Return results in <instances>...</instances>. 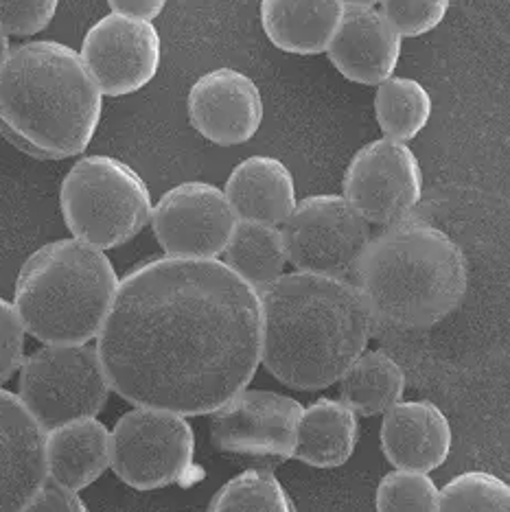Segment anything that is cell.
Masks as SVG:
<instances>
[{"label":"cell","instance_id":"cell-11","mask_svg":"<svg viewBox=\"0 0 510 512\" xmlns=\"http://www.w3.org/2000/svg\"><path fill=\"white\" fill-rule=\"evenodd\" d=\"M154 235L173 259H217L224 254L237 217L224 191L208 182H182L152 208Z\"/></svg>","mask_w":510,"mask_h":512},{"label":"cell","instance_id":"cell-20","mask_svg":"<svg viewBox=\"0 0 510 512\" xmlns=\"http://www.w3.org/2000/svg\"><path fill=\"white\" fill-rule=\"evenodd\" d=\"M342 0H261V25L278 51L327 53L344 16Z\"/></svg>","mask_w":510,"mask_h":512},{"label":"cell","instance_id":"cell-16","mask_svg":"<svg viewBox=\"0 0 510 512\" xmlns=\"http://www.w3.org/2000/svg\"><path fill=\"white\" fill-rule=\"evenodd\" d=\"M403 38L375 7H346L327 55L338 73L362 86H379L394 75Z\"/></svg>","mask_w":510,"mask_h":512},{"label":"cell","instance_id":"cell-13","mask_svg":"<svg viewBox=\"0 0 510 512\" xmlns=\"http://www.w3.org/2000/svg\"><path fill=\"white\" fill-rule=\"evenodd\" d=\"M303 405L287 394L241 390L211 412L213 445L237 456L294 458Z\"/></svg>","mask_w":510,"mask_h":512},{"label":"cell","instance_id":"cell-9","mask_svg":"<svg viewBox=\"0 0 510 512\" xmlns=\"http://www.w3.org/2000/svg\"><path fill=\"white\" fill-rule=\"evenodd\" d=\"M287 263L298 272L346 278L370 241V224L342 195H309L283 221Z\"/></svg>","mask_w":510,"mask_h":512},{"label":"cell","instance_id":"cell-21","mask_svg":"<svg viewBox=\"0 0 510 512\" xmlns=\"http://www.w3.org/2000/svg\"><path fill=\"white\" fill-rule=\"evenodd\" d=\"M359 440L357 414L338 399L303 407L296 429L294 458L318 469H335L351 460Z\"/></svg>","mask_w":510,"mask_h":512},{"label":"cell","instance_id":"cell-8","mask_svg":"<svg viewBox=\"0 0 510 512\" xmlns=\"http://www.w3.org/2000/svg\"><path fill=\"white\" fill-rule=\"evenodd\" d=\"M193 458L195 432L187 416L176 412L136 407L110 432V467L136 491L202 480Z\"/></svg>","mask_w":510,"mask_h":512},{"label":"cell","instance_id":"cell-24","mask_svg":"<svg viewBox=\"0 0 510 512\" xmlns=\"http://www.w3.org/2000/svg\"><path fill=\"white\" fill-rule=\"evenodd\" d=\"M432 97L421 81L388 77L375 92V116L381 132L392 141L408 143L423 132L432 116Z\"/></svg>","mask_w":510,"mask_h":512},{"label":"cell","instance_id":"cell-19","mask_svg":"<svg viewBox=\"0 0 510 512\" xmlns=\"http://www.w3.org/2000/svg\"><path fill=\"white\" fill-rule=\"evenodd\" d=\"M110 467V432L101 421L77 418L46 432V475L71 491L97 482Z\"/></svg>","mask_w":510,"mask_h":512},{"label":"cell","instance_id":"cell-30","mask_svg":"<svg viewBox=\"0 0 510 512\" xmlns=\"http://www.w3.org/2000/svg\"><path fill=\"white\" fill-rule=\"evenodd\" d=\"M25 359V329L11 302L0 298V386L14 377Z\"/></svg>","mask_w":510,"mask_h":512},{"label":"cell","instance_id":"cell-34","mask_svg":"<svg viewBox=\"0 0 510 512\" xmlns=\"http://www.w3.org/2000/svg\"><path fill=\"white\" fill-rule=\"evenodd\" d=\"M344 7H375L379 0H342Z\"/></svg>","mask_w":510,"mask_h":512},{"label":"cell","instance_id":"cell-14","mask_svg":"<svg viewBox=\"0 0 510 512\" xmlns=\"http://www.w3.org/2000/svg\"><path fill=\"white\" fill-rule=\"evenodd\" d=\"M189 121L208 143L235 147L248 143L263 123L259 86L237 68H215L195 81L187 99Z\"/></svg>","mask_w":510,"mask_h":512},{"label":"cell","instance_id":"cell-6","mask_svg":"<svg viewBox=\"0 0 510 512\" xmlns=\"http://www.w3.org/2000/svg\"><path fill=\"white\" fill-rule=\"evenodd\" d=\"M60 206L71 235L103 252L132 241L154 208L147 182L112 156L77 160L62 182Z\"/></svg>","mask_w":510,"mask_h":512},{"label":"cell","instance_id":"cell-32","mask_svg":"<svg viewBox=\"0 0 510 512\" xmlns=\"http://www.w3.org/2000/svg\"><path fill=\"white\" fill-rule=\"evenodd\" d=\"M112 14L152 22L167 7V0H108Z\"/></svg>","mask_w":510,"mask_h":512},{"label":"cell","instance_id":"cell-1","mask_svg":"<svg viewBox=\"0 0 510 512\" xmlns=\"http://www.w3.org/2000/svg\"><path fill=\"white\" fill-rule=\"evenodd\" d=\"M95 348L125 401L211 414L257 375L259 292L224 261L160 256L119 281Z\"/></svg>","mask_w":510,"mask_h":512},{"label":"cell","instance_id":"cell-33","mask_svg":"<svg viewBox=\"0 0 510 512\" xmlns=\"http://www.w3.org/2000/svg\"><path fill=\"white\" fill-rule=\"evenodd\" d=\"M9 51H11V46H9V36H7V33H5L3 29H0V66L5 64Z\"/></svg>","mask_w":510,"mask_h":512},{"label":"cell","instance_id":"cell-25","mask_svg":"<svg viewBox=\"0 0 510 512\" xmlns=\"http://www.w3.org/2000/svg\"><path fill=\"white\" fill-rule=\"evenodd\" d=\"M206 512H296V506L272 471L248 469L219 488Z\"/></svg>","mask_w":510,"mask_h":512},{"label":"cell","instance_id":"cell-27","mask_svg":"<svg viewBox=\"0 0 510 512\" xmlns=\"http://www.w3.org/2000/svg\"><path fill=\"white\" fill-rule=\"evenodd\" d=\"M438 486L423 471H390L377 486V512H436Z\"/></svg>","mask_w":510,"mask_h":512},{"label":"cell","instance_id":"cell-22","mask_svg":"<svg viewBox=\"0 0 510 512\" xmlns=\"http://www.w3.org/2000/svg\"><path fill=\"white\" fill-rule=\"evenodd\" d=\"M403 392L405 372L384 351H364L340 377L342 403L359 416L384 414Z\"/></svg>","mask_w":510,"mask_h":512},{"label":"cell","instance_id":"cell-5","mask_svg":"<svg viewBox=\"0 0 510 512\" xmlns=\"http://www.w3.org/2000/svg\"><path fill=\"white\" fill-rule=\"evenodd\" d=\"M119 281L106 252L75 237L57 239L22 263L11 305L25 333L42 344H90L108 318Z\"/></svg>","mask_w":510,"mask_h":512},{"label":"cell","instance_id":"cell-23","mask_svg":"<svg viewBox=\"0 0 510 512\" xmlns=\"http://www.w3.org/2000/svg\"><path fill=\"white\" fill-rule=\"evenodd\" d=\"M226 265L259 292L285 274L287 250L281 230L259 221H239L224 250Z\"/></svg>","mask_w":510,"mask_h":512},{"label":"cell","instance_id":"cell-10","mask_svg":"<svg viewBox=\"0 0 510 512\" xmlns=\"http://www.w3.org/2000/svg\"><path fill=\"white\" fill-rule=\"evenodd\" d=\"M344 200L368 224L392 226L421 202L423 173L414 151L392 138L364 145L351 158L342 182Z\"/></svg>","mask_w":510,"mask_h":512},{"label":"cell","instance_id":"cell-3","mask_svg":"<svg viewBox=\"0 0 510 512\" xmlns=\"http://www.w3.org/2000/svg\"><path fill=\"white\" fill-rule=\"evenodd\" d=\"M103 95L71 46L36 40L0 66V134L25 154L64 160L95 138Z\"/></svg>","mask_w":510,"mask_h":512},{"label":"cell","instance_id":"cell-31","mask_svg":"<svg viewBox=\"0 0 510 512\" xmlns=\"http://www.w3.org/2000/svg\"><path fill=\"white\" fill-rule=\"evenodd\" d=\"M25 512H90L84 504V499L77 495V491L64 488L60 484L46 482L38 497L33 499Z\"/></svg>","mask_w":510,"mask_h":512},{"label":"cell","instance_id":"cell-4","mask_svg":"<svg viewBox=\"0 0 510 512\" xmlns=\"http://www.w3.org/2000/svg\"><path fill=\"white\" fill-rule=\"evenodd\" d=\"M353 274L373 320L397 329L434 327L458 309L469 285L458 243L410 217L370 237Z\"/></svg>","mask_w":510,"mask_h":512},{"label":"cell","instance_id":"cell-15","mask_svg":"<svg viewBox=\"0 0 510 512\" xmlns=\"http://www.w3.org/2000/svg\"><path fill=\"white\" fill-rule=\"evenodd\" d=\"M46 482V432L18 394L0 390V512H25Z\"/></svg>","mask_w":510,"mask_h":512},{"label":"cell","instance_id":"cell-18","mask_svg":"<svg viewBox=\"0 0 510 512\" xmlns=\"http://www.w3.org/2000/svg\"><path fill=\"white\" fill-rule=\"evenodd\" d=\"M222 191L239 221L281 226L298 204L292 171L272 156L241 160Z\"/></svg>","mask_w":510,"mask_h":512},{"label":"cell","instance_id":"cell-17","mask_svg":"<svg viewBox=\"0 0 510 512\" xmlns=\"http://www.w3.org/2000/svg\"><path fill=\"white\" fill-rule=\"evenodd\" d=\"M379 438L392 467L423 473L443 467L454 445L449 418L432 401H397L388 407Z\"/></svg>","mask_w":510,"mask_h":512},{"label":"cell","instance_id":"cell-29","mask_svg":"<svg viewBox=\"0 0 510 512\" xmlns=\"http://www.w3.org/2000/svg\"><path fill=\"white\" fill-rule=\"evenodd\" d=\"M60 0H0V29L7 36L29 38L51 25Z\"/></svg>","mask_w":510,"mask_h":512},{"label":"cell","instance_id":"cell-2","mask_svg":"<svg viewBox=\"0 0 510 512\" xmlns=\"http://www.w3.org/2000/svg\"><path fill=\"white\" fill-rule=\"evenodd\" d=\"M259 307L261 364L296 390L338 383L375 329L357 287L340 276L281 274L259 289Z\"/></svg>","mask_w":510,"mask_h":512},{"label":"cell","instance_id":"cell-28","mask_svg":"<svg viewBox=\"0 0 510 512\" xmlns=\"http://www.w3.org/2000/svg\"><path fill=\"white\" fill-rule=\"evenodd\" d=\"M381 16L401 38H421L445 20L449 0H379Z\"/></svg>","mask_w":510,"mask_h":512},{"label":"cell","instance_id":"cell-12","mask_svg":"<svg viewBox=\"0 0 510 512\" xmlns=\"http://www.w3.org/2000/svg\"><path fill=\"white\" fill-rule=\"evenodd\" d=\"M101 95L125 97L143 90L160 68L162 42L154 22L110 14L88 29L79 51Z\"/></svg>","mask_w":510,"mask_h":512},{"label":"cell","instance_id":"cell-26","mask_svg":"<svg viewBox=\"0 0 510 512\" xmlns=\"http://www.w3.org/2000/svg\"><path fill=\"white\" fill-rule=\"evenodd\" d=\"M436 512H510V488L493 473H460L438 488Z\"/></svg>","mask_w":510,"mask_h":512},{"label":"cell","instance_id":"cell-7","mask_svg":"<svg viewBox=\"0 0 510 512\" xmlns=\"http://www.w3.org/2000/svg\"><path fill=\"white\" fill-rule=\"evenodd\" d=\"M18 370V399L44 432L97 416L112 392L97 348L90 344H44L22 359Z\"/></svg>","mask_w":510,"mask_h":512}]
</instances>
